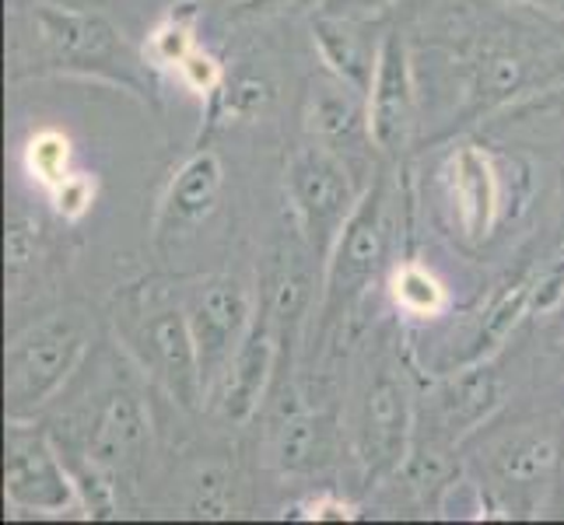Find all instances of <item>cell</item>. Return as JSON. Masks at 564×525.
Returning a JSON list of instances; mask_svg holds the SVG:
<instances>
[{
	"mask_svg": "<svg viewBox=\"0 0 564 525\" xmlns=\"http://www.w3.org/2000/svg\"><path fill=\"white\" fill-rule=\"evenodd\" d=\"M116 333L123 337L127 354L141 372H148V379L183 411H200V403H207L197 340L183 298L172 302L159 287H130L116 302Z\"/></svg>",
	"mask_w": 564,
	"mask_h": 525,
	"instance_id": "1",
	"label": "cell"
},
{
	"mask_svg": "<svg viewBox=\"0 0 564 525\" xmlns=\"http://www.w3.org/2000/svg\"><path fill=\"white\" fill-rule=\"evenodd\" d=\"M95 326L85 313H53L25 326L11 337L4 350V400L8 420L35 417L50 400L61 396V389L82 368Z\"/></svg>",
	"mask_w": 564,
	"mask_h": 525,
	"instance_id": "2",
	"label": "cell"
},
{
	"mask_svg": "<svg viewBox=\"0 0 564 525\" xmlns=\"http://www.w3.org/2000/svg\"><path fill=\"white\" fill-rule=\"evenodd\" d=\"M284 197L299 236L326 266L344 225L351 221L355 207L361 204L344 154L323 141L299 147L284 165Z\"/></svg>",
	"mask_w": 564,
	"mask_h": 525,
	"instance_id": "3",
	"label": "cell"
},
{
	"mask_svg": "<svg viewBox=\"0 0 564 525\" xmlns=\"http://www.w3.org/2000/svg\"><path fill=\"white\" fill-rule=\"evenodd\" d=\"M32 25L39 46H43L53 67L109 77V81L130 91H141L138 81L141 56L102 11L64 8L39 0V4H32Z\"/></svg>",
	"mask_w": 564,
	"mask_h": 525,
	"instance_id": "4",
	"label": "cell"
},
{
	"mask_svg": "<svg viewBox=\"0 0 564 525\" xmlns=\"http://www.w3.org/2000/svg\"><path fill=\"white\" fill-rule=\"evenodd\" d=\"M557 64L561 56L533 50L527 39H477L456 56L463 88L459 120L470 123L522 102L547 85V77L557 74Z\"/></svg>",
	"mask_w": 564,
	"mask_h": 525,
	"instance_id": "5",
	"label": "cell"
},
{
	"mask_svg": "<svg viewBox=\"0 0 564 525\" xmlns=\"http://www.w3.org/2000/svg\"><path fill=\"white\" fill-rule=\"evenodd\" d=\"M393 249V200L389 179H379L361 193L351 221L344 225L340 239L323 266V319L337 322L351 313V305L365 295V287L386 266Z\"/></svg>",
	"mask_w": 564,
	"mask_h": 525,
	"instance_id": "6",
	"label": "cell"
},
{
	"mask_svg": "<svg viewBox=\"0 0 564 525\" xmlns=\"http://www.w3.org/2000/svg\"><path fill=\"white\" fill-rule=\"evenodd\" d=\"M414 435V400L403 368L393 358H379L361 389L355 417V449L365 466V477L400 473L411 456Z\"/></svg>",
	"mask_w": 564,
	"mask_h": 525,
	"instance_id": "7",
	"label": "cell"
},
{
	"mask_svg": "<svg viewBox=\"0 0 564 525\" xmlns=\"http://www.w3.org/2000/svg\"><path fill=\"white\" fill-rule=\"evenodd\" d=\"M4 497L14 512L67 515L82 508V488L61 449L29 420H8L4 435Z\"/></svg>",
	"mask_w": 564,
	"mask_h": 525,
	"instance_id": "8",
	"label": "cell"
},
{
	"mask_svg": "<svg viewBox=\"0 0 564 525\" xmlns=\"http://www.w3.org/2000/svg\"><path fill=\"white\" fill-rule=\"evenodd\" d=\"M180 298L186 308L193 340H197L204 396L210 400L228 361L236 358L239 343L246 340L252 319H257V305H252L249 287L228 274H210L193 281L189 287H183Z\"/></svg>",
	"mask_w": 564,
	"mask_h": 525,
	"instance_id": "9",
	"label": "cell"
},
{
	"mask_svg": "<svg viewBox=\"0 0 564 525\" xmlns=\"http://www.w3.org/2000/svg\"><path fill=\"white\" fill-rule=\"evenodd\" d=\"M438 186L459 236L466 242H488L505 214V197H509L501 158L480 144H456L438 165Z\"/></svg>",
	"mask_w": 564,
	"mask_h": 525,
	"instance_id": "10",
	"label": "cell"
},
{
	"mask_svg": "<svg viewBox=\"0 0 564 525\" xmlns=\"http://www.w3.org/2000/svg\"><path fill=\"white\" fill-rule=\"evenodd\" d=\"M151 445V414L144 400L133 389H112L99 403L88 438H85V462L106 473L116 488L138 477L141 462Z\"/></svg>",
	"mask_w": 564,
	"mask_h": 525,
	"instance_id": "11",
	"label": "cell"
},
{
	"mask_svg": "<svg viewBox=\"0 0 564 525\" xmlns=\"http://www.w3.org/2000/svg\"><path fill=\"white\" fill-rule=\"evenodd\" d=\"M417 127V81L411 67V50L400 32H389L379 46L376 81L368 91V133L386 158H400L411 147Z\"/></svg>",
	"mask_w": 564,
	"mask_h": 525,
	"instance_id": "12",
	"label": "cell"
},
{
	"mask_svg": "<svg viewBox=\"0 0 564 525\" xmlns=\"http://www.w3.org/2000/svg\"><path fill=\"white\" fill-rule=\"evenodd\" d=\"M319 270L323 260L308 249V242L299 236V228L295 239L278 242V249L270 252L263 274V316L274 326L281 343H288V337H295L305 316L313 313Z\"/></svg>",
	"mask_w": 564,
	"mask_h": 525,
	"instance_id": "13",
	"label": "cell"
},
{
	"mask_svg": "<svg viewBox=\"0 0 564 525\" xmlns=\"http://www.w3.org/2000/svg\"><path fill=\"white\" fill-rule=\"evenodd\" d=\"M225 172L214 151H197L176 168L169 179V189L159 204V218H154V242L162 249L189 236L193 228H200L214 207L221 200Z\"/></svg>",
	"mask_w": 564,
	"mask_h": 525,
	"instance_id": "14",
	"label": "cell"
},
{
	"mask_svg": "<svg viewBox=\"0 0 564 525\" xmlns=\"http://www.w3.org/2000/svg\"><path fill=\"white\" fill-rule=\"evenodd\" d=\"M278 350H281V340L274 333V326L263 313H257L252 319L246 340L239 343L236 358L228 361L225 375L214 389L210 403H218V411L225 420L231 424H242L257 414V406L263 403V393L270 379H274V364H278Z\"/></svg>",
	"mask_w": 564,
	"mask_h": 525,
	"instance_id": "15",
	"label": "cell"
},
{
	"mask_svg": "<svg viewBox=\"0 0 564 525\" xmlns=\"http://www.w3.org/2000/svg\"><path fill=\"white\" fill-rule=\"evenodd\" d=\"M302 116L305 130L337 151L372 144V133H368V95L334 70H323L308 81Z\"/></svg>",
	"mask_w": 564,
	"mask_h": 525,
	"instance_id": "16",
	"label": "cell"
},
{
	"mask_svg": "<svg viewBox=\"0 0 564 525\" xmlns=\"http://www.w3.org/2000/svg\"><path fill=\"white\" fill-rule=\"evenodd\" d=\"M501 379L495 372L491 358H480L463 364L459 372L442 379L435 389V424L445 445H459L470 431L488 420L501 406Z\"/></svg>",
	"mask_w": 564,
	"mask_h": 525,
	"instance_id": "17",
	"label": "cell"
},
{
	"mask_svg": "<svg viewBox=\"0 0 564 525\" xmlns=\"http://www.w3.org/2000/svg\"><path fill=\"white\" fill-rule=\"evenodd\" d=\"M337 424L313 406H295L274 431V459L284 473H313L334 462Z\"/></svg>",
	"mask_w": 564,
	"mask_h": 525,
	"instance_id": "18",
	"label": "cell"
},
{
	"mask_svg": "<svg viewBox=\"0 0 564 525\" xmlns=\"http://www.w3.org/2000/svg\"><path fill=\"white\" fill-rule=\"evenodd\" d=\"M313 39L323 56L326 70L340 74L344 81H351L365 95L372 91L376 67H379V46H372L361 32V22L355 18H334V14H316Z\"/></svg>",
	"mask_w": 564,
	"mask_h": 525,
	"instance_id": "19",
	"label": "cell"
},
{
	"mask_svg": "<svg viewBox=\"0 0 564 525\" xmlns=\"http://www.w3.org/2000/svg\"><path fill=\"white\" fill-rule=\"evenodd\" d=\"M557 459H561V449L551 431L522 427V431L498 441V449L491 452V470L501 488L533 491L540 483L551 480V473L557 470Z\"/></svg>",
	"mask_w": 564,
	"mask_h": 525,
	"instance_id": "20",
	"label": "cell"
},
{
	"mask_svg": "<svg viewBox=\"0 0 564 525\" xmlns=\"http://www.w3.org/2000/svg\"><path fill=\"white\" fill-rule=\"evenodd\" d=\"M533 291H536V274H516L512 281H505L498 287V295L488 302L480 316V329H477V340H474V358H491V350H498L509 333L519 326V319L533 313Z\"/></svg>",
	"mask_w": 564,
	"mask_h": 525,
	"instance_id": "21",
	"label": "cell"
},
{
	"mask_svg": "<svg viewBox=\"0 0 564 525\" xmlns=\"http://www.w3.org/2000/svg\"><path fill=\"white\" fill-rule=\"evenodd\" d=\"M197 25H200L197 0H180V4H172L162 22L148 32L144 64L159 67V70H180V64L197 50Z\"/></svg>",
	"mask_w": 564,
	"mask_h": 525,
	"instance_id": "22",
	"label": "cell"
},
{
	"mask_svg": "<svg viewBox=\"0 0 564 525\" xmlns=\"http://www.w3.org/2000/svg\"><path fill=\"white\" fill-rule=\"evenodd\" d=\"M389 298H393L397 313L411 319H438L449 308V291L435 270L417 260H403L389 270Z\"/></svg>",
	"mask_w": 564,
	"mask_h": 525,
	"instance_id": "23",
	"label": "cell"
},
{
	"mask_svg": "<svg viewBox=\"0 0 564 525\" xmlns=\"http://www.w3.org/2000/svg\"><path fill=\"white\" fill-rule=\"evenodd\" d=\"M210 120L214 123H246L257 120L274 102V85L263 74H236L225 77V85L210 95Z\"/></svg>",
	"mask_w": 564,
	"mask_h": 525,
	"instance_id": "24",
	"label": "cell"
},
{
	"mask_svg": "<svg viewBox=\"0 0 564 525\" xmlns=\"http://www.w3.org/2000/svg\"><path fill=\"white\" fill-rule=\"evenodd\" d=\"M70 138L64 130L46 127L29 138L25 144V172L32 175V183H39L46 193L61 186L70 175Z\"/></svg>",
	"mask_w": 564,
	"mask_h": 525,
	"instance_id": "25",
	"label": "cell"
},
{
	"mask_svg": "<svg viewBox=\"0 0 564 525\" xmlns=\"http://www.w3.org/2000/svg\"><path fill=\"white\" fill-rule=\"evenodd\" d=\"M39 256V221L22 207H11L8 214V231H4V270H8V287L18 291L25 274L35 266Z\"/></svg>",
	"mask_w": 564,
	"mask_h": 525,
	"instance_id": "26",
	"label": "cell"
},
{
	"mask_svg": "<svg viewBox=\"0 0 564 525\" xmlns=\"http://www.w3.org/2000/svg\"><path fill=\"white\" fill-rule=\"evenodd\" d=\"M236 508V477L210 462L189 483V512L197 518H228Z\"/></svg>",
	"mask_w": 564,
	"mask_h": 525,
	"instance_id": "27",
	"label": "cell"
},
{
	"mask_svg": "<svg viewBox=\"0 0 564 525\" xmlns=\"http://www.w3.org/2000/svg\"><path fill=\"white\" fill-rule=\"evenodd\" d=\"M509 127H533V130H564V85L540 88L522 102L501 112Z\"/></svg>",
	"mask_w": 564,
	"mask_h": 525,
	"instance_id": "28",
	"label": "cell"
},
{
	"mask_svg": "<svg viewBox=\"0 0 564 525\" xmlns=\"http://www.w3.org/2000/svg\"><path fill=\"white\" fill-rule=\"evenodd\" d=\"M95 197H99V183H95V175H85V172H70L61 186L50 189L53 210L61 214L64 221H82L95 207Z\"/></svg>",
	"mask_w": 564,
	"mask_h": 525,
	"instance_id": "29",
	"label": "cell"
},
{
	"mask_svg": "<svg viewBox=\"0 0 564 525\" xmlns=\"http://www.w3.org/2000/svg\"><path fill=\"white\" fill-rule=\"evenodd\" d=\"M180 81L193 91V95H200V99H210L214 91H218L221 85H225V67H221V61L214 53H207V50H193L186 61L180 64Z\"/></svg>",
	"mask_w": 564,
	"mask_h": 525,
	"instance_id": "30",
	"label": "cell"
},
{
	"mask_svg": "<svg viewBox=\"0 0 564 525\" xmlns=\"http://www.w3.org/2000/svg\"><path fill=\"white\" fill-rule=\"evenodd\" d=\"M295 518H305V522H351V518H358V504H351V501L334 494V491H323L316 497L302 501L295 508Z\"/></svg>",
	"mask_w": 564,
	"mask_h": 525,
	"instance_id": "31",
	"label": "cell"
},
{
	"mask_svg": "<svg viewBox=\"0 0 564 525\" xmlns=\"http://www.w3.org/2000/svg\"><path fill=\"white\" fill-rule=\"evenodd\" d=\"M393 4L397 0H316V14L355 18V22H365V18H376Z\"/></svg>",
	"mask_w": 564,
	"mask_h": 525,
	"instance_id": "32",
	"label": "cell"
},
{
	"mask_svg": "<svg viewBox=\"0 0 564 525\" xmlns=\"http://www.w3.org/2000/svg\"><path fill=\"white\" fill-rule=\"evenodd\" d=\"M564 298V260L536 274V291H533V313H551V308Z\"/></svg>",
	"mask_w": 564,
	"mask_h": 525,
	"instance_id": "33",
	"label": "cell"
},
{
	"mask_svg": "<svg viewBox=\"0 0 564 525\" xmlns=\"http://www.w3.org/2000/svg\"><path fill=\"white\" fill-rule=\"evenodd\" d=\"M305 0H239L236 14L239 18H267V14H281L288 8H299Z\"/></svg>",
	"mask_w": 564,
	"mask_h": 525,
	"instance_id": "34",
	"label": "cell"
},
{
	"mask_svg": "<svg viewBox=\"0 0 564 525\" xmlns=\"http://www.w3.org/2000/svg\"><path fill=\"white\" fill-rule=\"evenodd\" d=\"M509 4H519V8H533V11H547V14H557V18H564V0H509Z\"/></svg>",
	"mask_w": 564,
	"mask_h": 525,
	"instance_id": "35",
	"label": "cell"
},
{
	"mask_svg": "<svg viewBox=\"0 0 564 525\" xmlns=\"http://www.w3.org/2000/svg\"><path fill=\"white\" fill-rule=\"evenodd\" d=\"M561 210H564V207H561Z\"/></svg>",
	"mask_w": 564,
	"mask_h": 525,
	"instance_id": "36",
	"label": "cell"
}]
</instances>
